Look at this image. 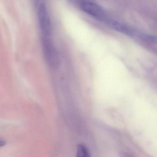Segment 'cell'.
<instances>
[{
	"label": "cell",
	"mask_w": 157,
	"mask_h": 157,
	"mask_svg": "<svg viewBox=\"0 0 157 157\" xmlns=\"http://www.w3.org/2000/svg\"><path fill=\"white\" fill-rule=\"evenodd\" d=\"M77 156L80 157H89V151L86 147L82 144H79L77 147Z\"/></svg>",
	"instance_id": "3"
},
{
	"label": "cell",
	"mask_w": 157,
	"mask_h": 157,
	"mask_svg": "<svg viewBox=\"0 0 157 157\" xmlns=\"http://www.w3.org/2000/svg\"><path fill=\"white\" fill-rule=\"evenodd\" d=\"M37 15L42 42L52 41V22L45 0H32Z\"/></svg>",
	"instance_id": "1"
},
{
	"label": "cell",
	"mask_w": 157,
	"mask_h": 157,
	"mask_svg": "<svg viewBox=\"0 0 157 157\" xmlns=\"http://www.w3.org/2000/svg\"><path fill=\"white\" fill-rule=\"evenodd\" d=\"M78 6L84 13L104 23L109 19L103 8L89 0H79Z\"/></svg>",
	"instance_id": "2"
}]
</instances>
